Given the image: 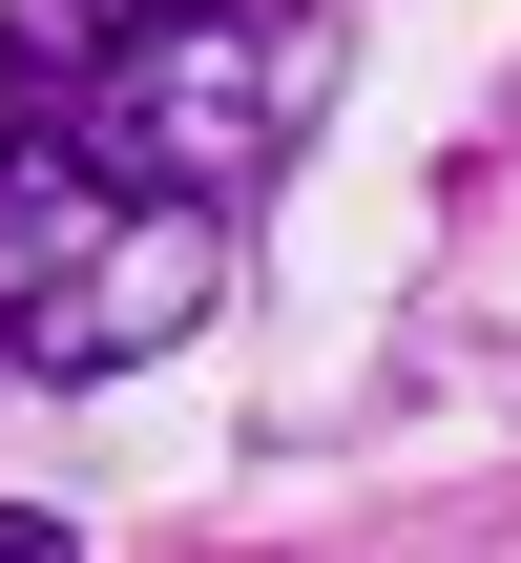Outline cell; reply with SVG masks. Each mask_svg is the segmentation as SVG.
<instances>
[{"instance_id":"cell-1","label":"cell","mask_w":521,"mask_h":563,"mask_svg":"<svg viewBox=\"0 0 521 563\" xmlns=\"http://www.w3.org/2000/svg\"><path fill=\"white\" fill-rule=\"evenodd\" d=\"M0 125L230 209L334 125V21L313 0H0Z\"/></svg>"},{"instance_id":"cell-3","label":"cell","mask_w":521,"mask_h":563,"mask_svg":"<svg viewBox=\"0 0 521 563\" xmlns=\"http://www.w3.org/2000/svg\"><path fill=\"white\" fill-rule=\"evenodd\" d=\"M0 563H63V522H42V501H0Z\"/></svg>"},{"instance_id":"cell-2","label":"cell","mask_w":521,"mask_h":563,"mask_svg":"<svg viewBox=\"0 0 521 563\" xmlns=\"http://www.w3.org/2000/svg\"><path fill=\"white\" fill-rule=\"evenodd\" d=\"M230 313V209L0 125V376H146Z\"/></svg>"}]
</instances>
